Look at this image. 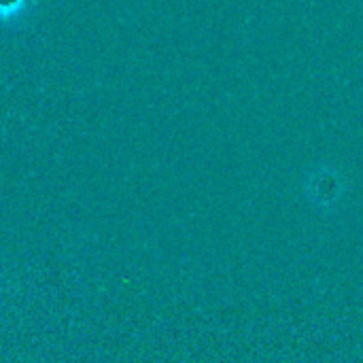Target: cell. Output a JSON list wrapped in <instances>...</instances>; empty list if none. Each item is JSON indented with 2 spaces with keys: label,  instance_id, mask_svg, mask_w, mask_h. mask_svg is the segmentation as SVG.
<instances>
[{
  "label": "cell",
  "instance_id": "1",
  "mask_svg": "<svg viewBox=\"0 0 363 363\" xmlns=\"http://www.w3.org/2000/svg\"><path fill=\"white\" fill-rule=\"evenodd\" d=\"M28 6V0H0V21H11L19 17Z\"/></svg>",
  "mask_w": 363,
  "mask_h": 363
}]
</instances>
